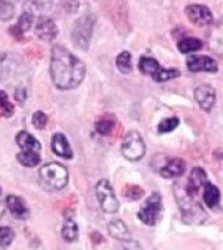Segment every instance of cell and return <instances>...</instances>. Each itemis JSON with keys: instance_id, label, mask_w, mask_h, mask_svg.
<instances>
[{"instance_id": "7402d4cb", "label": "cell", "mask_w": 223, "mask_h": 250, "mask_svg": "<svg viewBox=\"0 0 223 250\" xmlns=\"http://www.w3.org/2000/svg\"><path fill=\"white\" fill-rule=\"evenodd\" d=\"M178 48L181 54H189L202 48V42L197 38H184L178 42Z\"/></svg>"}, {"instance_id": "9c48e42d", "label": "cell", "mask_w": 223, "mask_h": 250, "mask_svg": "<svg viewBox=\"0 0 223 250\" xmlns=\"http://www.w3.org/2000/svg\"><path fill=\"white\" fill-rule=\"evenodd\" d=\"M188 70L191 72H210L214 73L218 70V64L214 59L203 55H192L187 59Z\"/></svg>"}, {"instance_id": "d4e9b609", "label": "cell", "mask_w": 223, "mask_h": 250, "mask_svg": "<svg viewBox=\"0 0 223 250\" xmlns=\"http://www.w3.org/2000/svg\"><path fill=\"white\" fill-rule=\"evenodd\" d=\"M178 125H179V119L178 117H168V119H164L159 123L158 125V132L159 133H168L174 130V129L178 128Z\"/></svg>"}, {"instance_id": "d6a6232c", "label": "cell", "mask_w": 223, "mask_h": 250, "mask_svg": "<svg viewBox=\"0 0 223 250\" xmlns=\"http://www.w3.org/2000/svg\"><path fill=\"white\" fill-rule=\"evenodd\" d=\"M0 250H4V248L1 245H0Z\"/></svg>"}, {"instance_id": "83f0119b", "label": "cell", "mask_w": 223, "mask_h": 250, "mask_svg": "<svg viewBox=\"0 0 223 250\" xmlns=\"http://www.w3.org/2000/svg\"><path fill=\"white\" fill-rule=\"evenodd\" d=\"M124 195L128 199H132V201H137V199H140L142 195H144V190L141 189L140 187H127L125 188Z\"/></svg>"}, {"instance_id": "1f68e13d", "label": "cell", "mask_w": 223, "mask_h": 250, "mask_svg": "<svg viewBox=\"0 0 223 250\" xmlns=\"http://www.w3.org/2000/svg\"><path fill=\"white\" fill-rule=\"evenodd\" d=\"M3 214H4V205H3V202L0 201V218L3 216Z\"/></svg>"}, {"instance_id": "9a60e30c", "label": "cell", "mask_w": 223, "mask_h": 250, "mask_svg": "<svg viewBox=\"0 0 223 250\" xmlns=\"http://www.w3.org/2000/svg\"><path fill=\"white\" fill-rule=\"evenodd\" d=\"M16 142L20 147L22 148V151H41V142H39L35 137H33L30 133H27L26 130L17 133L16 136Z\"/></svg>"}, {"instance_id": "ffe728a7", "label": "cell", "mask_w": 223, "mask_h": 250, "mask_svg": "<svg viewBox=\"0 0 223 250\" xmlns=\"http://www.w3.org/2000/svg\"><path fill=\"white\" fill-rule=\"evenodd\" d=\"M31 23H33V16L29 12H23L22 16L20 17L19 22L11 29L12 34H17V37H21L23 33H26L30 29Z\"/></svg>"}, {"instance_id": "e0dca14e", "label": "cell", "mask_w": 223, "mask_h": 250, "mask_svg": "<svg viewBox=\"0 0 223 250\" xmlns=\"http://www.w3.org/2000/svg\"><path fill=\"white\" fill-rule=\"evenodd\" d=\"M109 232L113 238H116L120 242L131 240V232H129L128 227L125 226L124 222H121L120 219H115L110 223Z\"/></svg>"}, {"instance_id": "7a4b0ae2", "label": "cell", "mask_w": 223, "mask_h": 250, "mask_svg": "<svg viewBox=\"0 0 223 250\" xmlns=\"http://www.w3.org/2000/svg\"><path fill=\"white\" fill-rule=\"evenodd\" d=\"M39 180L43 187L52 190H60L68 183V171L64 166L56 162L45 164L39 169Z\"/></svg>"}, {"instance_id": "ac0fdd59", "label": "cell", "mask_w": 223, "mask_h": 250, "mask_svg": "<svg viewBox=\"0 0 223 250\" xmlns=\"http://www.w3.org/2000/svg\"><path fill=\"white\" fill-rule=\"evenodd\" d=\"M203 202L206 203V206L209 208H215V207L219 205V201H221V193H219V189L213 184L207 183L203 188Z\"/></svg>"}, {"instance_id": "4fadbf2b", "label": "cell", "mask_w": 223, "mask_h": 250, "mask_svg": "<svg viewBox=\"0 0 223 250\" xmlns=\"http://www.w3.org/2000/svg\"><path fill=\"white\" fill-rule=\"evenodd\" d=\"M51 147L54 150L56 155L62 156L64 159H70L73 156V151L70 148L68 141H67L66 136L62 133H56L52 137V142H51Z\"/></svg>"}, {"instance_id": "7c38bea8", "label": "cell", "mask_w": 223, "mask_h": 250, "mask_svg": "<svg viewBox=\"0 0 223 250\" xmlns=\"http://www.w3.org/2000/svg\"><path fill=\"white\" fill-rule=\"evenodd\" d=\"M195 98L203 111H210L215 103V90L209 85H201L196 87Z\"/></svg>"}, {"instance_id": "2e32d148", "label": "cell", "mask_w": 223, "mask_h": 250, "mask_svg": "<svg viewBox=\"0 0 223 250\" xmlns=\"http://www.w3.org/2000/svg\"><path fill=\"white\" fill-rule=\"evenodd\" d=\"M185 162L183 159H176L170 160L162 169H160V175L163 176L164 179H171V177H179L185 172Z\"/></svg>"}, {"instance_id": "277c9868", "label": "cell", "mask_w": 223, "mask_h": 250, "mask_svg": "<svg viewBox=\"0 0 223 250\" xmlns=\"http://www.w3.org/2000/svg\"><path fill=\"white\" fill-rule=\"evenodd\" d=\"M145 142L138 132H129L125 134L124 140L121 142V154L125 159L131 162L140 160L145 155Z\"/></svg>"}, {"instance_id": "5bb4252c", "label": "cell", "mask_w": 223, "mask_h": 250, "mask_svg": "<svg viewBox=\"0 0 223 250\" xmlns=\"http://www.w3.org/2000/svg\"><path fill=\"white\" fill-rule=\"evenodd\" d=\"M5 205L12 212V215L17 219H26L29 216V208L22 199L17 195H8L5 198Z\"/></svg>"}, {"instance_id": "484cf974", "label": "cell", "mask_w": 223, "mask_h": 250, "mask_svg": "<svg viewBox=\"0 0 223 250\" xmlns=\"http://www.w3.org/2000/svg\"><path fill=\"white\" fill-rule=\"evenodd\" d=\"M15 238V232L9 227H0V245L5 246L11 245Z\"/></svg>"}, {"instance_id": "4316f807", "label": "cell", "mask_w": 223, "mask_h": 250, "mask_svg": "<svg viewBox=\"0 0 223 250\" xmlns=\"http://www.w3.org/2000/svg\"><path fill=\"white\" fill-rule=\"evenodd\" d=\"M0 108L3 111L5 116H12L13 113V105L11 104V102L8 99V95L4 93L3 90H0Z\"/></svg>"}, {"instance_id": "30bf717a", "label": "cell", "mask_w": 223, "mask_h": 250, "mask_svg": "<svg viewBox=\"0 0 223 250\" xmlns=\"http://www.w3.org/2000/svg\"><path fill=\"white\" fill-rule=\"evenodd\" d=\"M206 184L207 177L202 168H193V171L191 172V176H189V179H188L187 189H185V190H187V195L189 198L195 197V195L200 191V189H201V188H205Z\"/></svg>"}, {"instance_id": "6da1fadb", "label": "cell", "mask_w": 223, "mask_h": 250, "mask_svg": "<svg viewBox=\"0 0 223 250\" xmlns=\"http://www.w3.org/2000/svg\"><path fill=\"white\" fill-rule=\"evenodd\" d=\"M50 73L58 89L70 90L82 82L85 77V65L67 48L55 46L51 51Z\"/></svg>"}, {"instance_id": "52a82bcc", "label": "cell", "mask_w": 223, "mask_h": 250, "mask_svg": "<svg viewBox=\"0 0 223 250\" xmlns=\"http://www.w3.org/2000/svg\"><path fill=\"white\" fill-rule=\"evenodd\" d=\"M94 21L90 19V16H84L78 20L73 29V41L74 44L80 48H88L89 46L91 30H93Z\"/></svg>"}, {"instance_id": "4dcf8cb0", "label": "cell", "mask_w": 223, "mask_h": 250, "mask_svg": "<svg viewBox=\"0 0 223 250\" xmlns=\"http://www.w3.org/2000/svg\"><path fill=\"white\" fill-rule=\"evenodd\" d=\"M115 250H142L141 245L134 240H127V241H121L119 245L115 248Z\"/></svg>"}, {"instance_id": "8992f818", "label": "cell", "mask_w": 223, "mask_h": 250, "mask_svg": "<svg viewBox=\"0 0 223 250\" xmlns=\"http://www.w3.org/2000/svg\"><path fill=\"white\" fill-rule=\"evenodd\" d=\"M138 218L146 226H156L162 218V197L159 193H153L144 207L138 212Z\"/></svg>"}, {"instance_id": "f546056e", "label": "cell", "mask_w": 223, "mask_h": 250, "mask_svg": "<svg viewBox=\"0 0 223 250\" xmlns=\"http://www.w3.org/2000/svg\"><path fill=\"white\" fill-rule=\"evenodd\" d=\"M31 123H33V125H34L37 129H43L47 123V116L43 112H41V111H37V112L33 115Z\"/></svg>"}, {"instance_id": "5b68a950", "label": "cell", "mask_w": 223, "mask_h": 250, "mask_svg": "<svg viewBox=\"0 0 223 250\" xmlns=\"http://www.w3.org/2000/svg\"><path fill=\"white\" fill-rule=\"evenodd\" d=\"M95 194H97L98 202L101 205L102 210L107 214H115L119 210V201L116 199L115 191H113L109 180H101L95 187Z\"/></svg>"}, {"instance_id": "cb8c5ba5", "label": "cell", "mask_w": 223, "mask_h": 250, "mask_svg": "<svg viewBox=\"0 0 223 250\" xmlns=\"http://www.w3.org/2000/svg\"><path fill=\"white\" fill-rule=\"evenodd\" d=\"M131 60H132V56H131L128 51H123L116 58L117 69L120 70L121 73H129L132 70V62H131Z\"/></svg>"}, {"instance_id": "f1b7e54d", "label": "cell", "mask_w": 223, "mask_h": 250, "mask_svg": "<svg viewBox=\"0 0 223 250\" xmlns=\"http://www.w3.org/2000/svg\"><path fill=\"white\" fill-rule=\"evenodd\" d=\"M13 12H15V9H13V5L11 3H1V5H0V19L3 21L12 19Z\"/></svg>"}, {"instance_id": "3957f363", "label": "cell", "mask_w": 223, "mask_h": 250, "mask_svg": "<svg viewBox=\"0 0 223 250\" xmlns=\"http://www.w3.org/2000/svg\"><path fill=\"white\" fill-rule=\"evenodd\" d=\"M138 69L144 74L152 76V78L156 82L170 81L172 78L179 77L180 72L178 69H166L159 65V62L153 58H141L138 62Z\"/></svg>"}, {"instance_id": "44dd1931", "label": "cell", "mask_w": 223, "mask_h": 250, "mask_svg": "<svg viewBox=\"0 0 223 250\" xmlns=\"http://www.w3.org/2000/svg\"><path fill=\"white\" fill-rule=\"evenodd\" d=\"M115 123H116V120H115V117L112 115H105L95 123V130L101 136H107L115 128Z\"/></svg>"}, {"instance_id": "ba28073f", "label": "cell", "mask_w": 223, "mask_h": 250, "mask_svg": "<svg viewBox=\"0 0 223 250\" xmlns=\"http://www.w3.org/2000/svg\"><path fill=\"white\" fill-rule=\"evenodd\" d=\"M185 13L191 22H193L197 26H207L213 23V13L206 5L201 4H191L185 8Z\"/></svg>"}, {"instance_id": "603a6c76", "label": "cell", "mask_w": 223, "mask_h": 250, "mask_svg": "<svg viewBox=\"0 0 223 250\" xmlns=\"http://www.w3.org/2000/svg\"><path fill=\"white\" fill-rule=\"evenodd\" d=\"M17 160L23 167H35L41 163V156H39V152L21 151L17 155Z\"/></svg>"}, {"instance_id": "8fae6325", "label": "cell", "mask_w": 223, "mask_h": 250, "mask_svg": "<svg viewBox=\"0 0 223 250\" xmlns=\"http://www.w3.org/2000/svg\"><path fill=\"white\" fill-rule=\"evenodd\" d=\"M35 34L45 42H51L58 34V27L55 22L48 17H41L35 25Z\"/></svg>"}, {"instance_id": "d6986e66", "label": "cell", "mask_w": 223, "mask_h": 250, "mask_svg": "<svg viewBox=\"0 0 223 250\" xmlns=\"http://www.w3.org/2000/svg\"><path fill=\"white\" fill-rule=\"evenodd\" d=\"M62 234L64 240L68 242H73L78 237V227L72 218H67L63 223Z\"/></svg>"}]
</instances>
